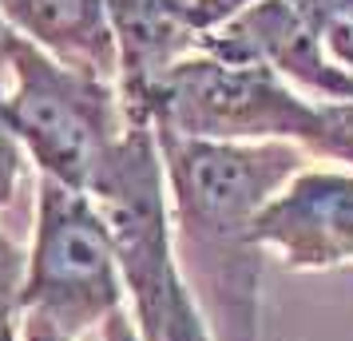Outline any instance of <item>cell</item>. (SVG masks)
<instances>
[{"label": "cell", "mask_w": 353, "mask_h": 341, "mask_svg": "<svg viewBox=\"0 0 353 341\" xmlns=\"http://www.w3.org/2000/svg\"><path fill=\"white\" fill-rule=\"evenodd\" d=\"M321 20L325 0H254L203 52L266 64L314 99H353V76L330 60Z\"/></svg>", "instance_id": "7"}, {"label": "cell", "mask_w": 353, "mask_h": 341, "mask_svg": "<svg viewBox=\"0 0 353 341\" xmlns=\"http://www.w3.org/2000/svg\"><path fill=\"white\" fill-rule=\"evenodd\" d=\"M17 40V32L4 24V17H0V72H4V56H8V44Z\"/></svg>", "instance_id": "14"}, {"label": "cell", "mask_w": 353, "mask_h": 341, "mask_svg": "<svg viewBox=\"0 0 353 341\" xmlns=\"http://www.w3.org/2000/svg\"><path fill=\"white\" fill-rule=\"evenodd\" d=\"M314 159L353 171V99H321V139Z\"/></svg>", "instance_id": "10"}, {"label": "cell", "mask_w": 353, "mask_h": 341, "mask_svg": "<svg viewBox=\"0 0 353 341\" xmlns=\"http://www.w3.org/2000/svg\"><path fill=\"white\" fill-rule=\"evenodd\" d=\"M0 17L52 60L119 83V44L108 0H0Z\"/></svg>", "instance_id": "8"}, {"label": "cell", "mask_w": 353, "mask_h": 341, "mask_svg": "<svg viewBox=\"0 0 353 341\" xmlns=\"http://www.w3.org/2000/svg\"><path fill=\"white\" fill-rule=\"evenodd\" d=\"M99 338L103 341H139V329H135V322H131V313L123 309V313H115L112 322L103 325Z\"/></svg>", "instance_id": "13"}, {"label": "cell", "mask_w": 353, "mask_h": 341, "mask_svg": "<svg viewBox=\"0 0 353 341\" xmlns=\"http://www.w3.org/2000/svg\"><path fill=\"white\" fill-rule=\"evenodd\" d=\"M24 171H28V151L20 143L17 127H12V115H8V103H4V72H0V211L17 203Z\"/></svg>", "instance_id": "11"}, {"label": "cell", "mask_w": 353, "mask_h": 341, "mask_svg": "<svg viewBox=\"0 0 353 341\" xmlns=\"http://www.w3.org/2000/svg\"><path fill=\"white\" fill-rule=\"evenodd\" d=\"M167 167L179 266L214 341L262 338L258 214L305 167L294 143H214L155 131Z\"/></svg>", "instance_id": "1"}, {"label": "cell", "mask_w": 353, "mask_h": 341, "mask_svg": "<svg viewBox=\"0 0 353 341\" xmlns=\"http://www.w3.org/2000/svg\"><path fill=\"white\" fill-rule=\"evenodd\" d=\"M24 282H28V250L0 227V329L24 318Z\"/></svg>", "instance_id": "9"}, {"label": "cell", "mask_w": 353, "mask_h": 341, "mask_svg": "<svg viewBox=\"0 0 353 341\" xmlns=\"http://www.w3.org/2000/svg\"><path fill=\"white\" fill-rule=\"evenodd\" d=\"M4 103L36 171L83 195L128 131L119 83L60 64L20 36L4 56Z\"/></svg>", "instance_id": "3"}, {"label": "cell", "mask_w": 353, "mask_h": 341, "mask_svg": "<svg viewBox=\"0 0 353 341\" xmlns=\"http://www.w3.org/2000/svg\"><path fill=\"white\" fill-rule=\"evenodd\" d=\"M0 341H20V322L17 325H4V329H0Z\"/></svg>", "instance_id": "15"}, {"label": "cell", "mask_w": 353, "mask_h": 341, "mask_svg": "<svg viewBox=\"0 0 353 341\" xmlns=\"http://www.w3.org/2000/svg\"><path fill=\"white\" fill-rule=\"evenodd\" d=\"M123 309L128 286L112 227L96 198L40 175L28 242L24 318H40L80 341L92 329L103 333V325Z\"/></svg>", "instance_id": "4"}, {"label": "cell", "mask_w": 353, "mask_h": 341, "mask_svg": "<svg viewBox=\"0 0 353 341\" xmlns=\"http://www.w3.org/2000/svg\"><path fill=\"white\" fill-rule=\"evenodd\" d=\"M20 341H76V338L60 333L56 325L40 322V318H20Z\"/></svg>", "instance_id": "12"}, {"label": "cell", "mask_w": 353, "mask_h": 341, "mask_svg": "<svg viewBox=\"0 0 353 341\" xmlns=\"http://www.w3.org/2000/svg\"><path fill=\"white\" fill-rule=\"evenodd\" d=\"M128 119L183 139L214 143H294L305 155L321 139V99L298 92L274 68L199 52L163 76Z\"/></svg>", "instance_id": "2"}, {"label": "cell", "mask_w": 353, "mask_h": 341, "mask_svg": "<svg viewBox=\"0 0 353 341\" xmlns=\"http://www.w3.org/2000/svg\"><path fill=\"white\" fill-rule=\"evenodd\" d=\"M254 0H108L119 44V96L123 107L171 76L242 17Z\"/></svg>", "instance_id": "6"}, {"label": "cell", "mask_w": 353, "mask_h": 341, "mask_svg": "<svg viewBox=\"0 0 353 341\" xmlns=\"http://www.w3.org/2000/svg\"><path fill=\"white\" fill-rule=\"evenodd\" d=\"M258 246L294 274L353 266V171L302 167L258 214Z\"/></svg>", "instance_id": "5"}]
</instances>
